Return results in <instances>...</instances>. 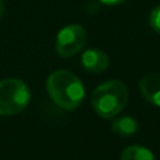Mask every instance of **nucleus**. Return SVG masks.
<instances>
[{
  "label": "nucleus",
  "mask_w": 160,
  "mask_h": 160,
  "mask_svg": "<svg viewBox=\"0 0 160 160\" xmlns=\"http://www.w3.org/2000/svg\"><path fill=\"white\" fill-rule=\"evenodd\" d=\"M46 89L51 100L61 109L72 111L80 106L85 96L81 80L69 70H55L46 80Z\"/></svg>",
  "instance_id": "obj_1"
},
{
  "label": "nucleus",
  "mask_w": 160,
  "mask_h": 160,
  "mask_svg": "<svg viewBox=\"0 0 160 160\" xmlns=\"http://www.w3.org/2000/svg\"><path fill=\"white\" fill-rule=\"evenodd\" d=\"M31 98L29 86L18 78L0 80V116H11L21 112Z\"/></svg>",
  "instance_id": "obj_3"
},
{
  "label": "nucleus",
  "mask_w": 160,
  "mask_h": 160,
  "mask_svg": "<svg viewBox=\"0 0 160 160\" xmlns=\"http://www.w3.org/2000/svg\"><path fill=\"white\" fill-rule=\"evenodd\" d=\"M149 22H150L151 29L156 31L158 34H160V5L155 6L151 10L150 16H149Z\"/></svg>",
  "instance_id": "obj_9"
},
{
  "label": "nucleus",
  "mask_w": 160,
  "mask_h": 160,
  "mask_svg": "<svg viewBox=\"0 0 160 160\" xmlns=\"http://www.w3.org/2000/svg\"><path fill=\"white\" fill-rule=\"evenodd\" d=\"M81 65L82 68L94 74H100L105 71L110 65V59L105 51L98 48L88 49L81 55Z\"/></svg>",
  "instance_id": "obj_5"
},
{
  "label": "nucleus",
  "mask_w": 160,
  "mask_h": 160,
  "mask_svg": "<svg viewBox=\"0 0 160 160\" xmlns=\"http://www.w3.org/2000/svg\"><path fill=\"white\" fill-rule=\"evenodd\" d=\"M101 4L104 5H108V6H114V5H120L128 0H99Z\"/></svg>",
  "instance_id": "obj_10"
},
{
  "label": "nucleus",
  "mask_w": 160,
  "mask_h": 160,
  "mask_svg": "<svg viewBox=\"0 0 160 160\" xmlns=\"http://www.w3.org/2000/svg\"><path fill=\"white\" fill-rule=\"evenodd\" d=\"M139 90L142 98L152 105L160 106V74H148L139 81Z\"/></svg>",
  "instance_id": "obj_6"
},
{
  "label": "nucleus",
  "mask_w": 160,
  "mask_h": 160,
  "mask_svg": "<svg viewBox=\"0 0 160 160\" xmlns=\"http://www.w3.org/2000/svg\"><path fill=\"white\" fill-rule=\"evenodd\" d=\"M129 98L128 88L119 80H108L95 88L91 94V106L94 111L104 118L111 119L126 105Z\"/></svg>",
  "instance_id": "obj_2"
},
{
  "label": "nucleus",
  "mask_w": 160,
  "mask_h": 160,
  "mask_svg": "<svg viewBox=\"0 0 160 160\" xmlns=\"http://www.w3.org/2000/svg\"><path fill=\"white\" fill-rule=\"evenodd\" d=\"M4 12H5V4L2 0H0V18L4 15Z\"/></svg>",
  "instance_id": "obj_11"
},
{
  "label": "nucleus",
  "mask_w": 160,
  "mask_h": 160,
  "mask_svg": "<svg viewBox=\"0 0 160 160\" xmlns=\"http://www.w3.org/2000/svg\"><path fill=\"white\" fill-rule=\"evenodd\" d=\"M111 129L120 136H130L138 131V121L132 116H120L112 120Z\"/></svg>",
  "instance_id": "obj_7"
},
{
  "label": "nucleus",
  "mask_w": 160,
  "mask_h": 160,
  "mask_svg": "<svg viewBox=\"0 0 160 160\" xmlns=\"http://www.w3.org/2000/svg\"><path fill=\"white\" fill-rule=\"evenodd\" d=\"M86 38V31L81 25H66L58 32L55 41L56 52L61 58H71L85 46Z\"/></svg>",
  "instance_id": "obj_4"
},
{
  "label": "nucleus",
  "mask_w": 160,
  "mask_h": 160,
  "mask_svg": "<svg viewBox=\"0 0 160 160\" xmlns=\"http://www.w3.org/2000/svg\"><path fill=\"white\" fill-rule=\"evenodd\" d=\"M120 160H156V158L151 150L145 146L130 145L122 150Z\"/></svg>",
  "instance_id": "obj_8"
}]
</instances>
